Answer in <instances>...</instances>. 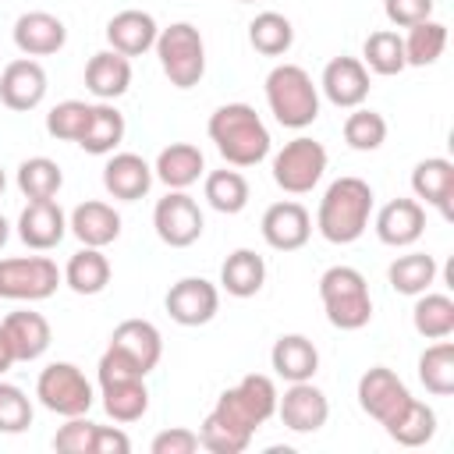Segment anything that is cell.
I'll return each instance as SVG.
<instances>
[{
	"label": "cell",
	"mask_w": 454,
	"mask_h": 454,
	"mask_svg": "<svg viewBox=\"0 0 454 454\" xmlns=\"http://www.w3.org/2000/svg\"><path fill=\"white\" fill-rule=\"evenodd\" d=\"M277 397H280V394H277V387H273L270 376L248 372V376H241L234 387H227V390L216 397L213 415H216L220 422H227V426H234V429L255 436V429L277 415Z\"/></svg>",
	"instance_id": "cell-5"
},
{
	"label": "cell",
	"mask_w": 454,
	"mask_h": 454,
	"mask_svg": "<svg viewBox=\"0 0 454 454\" xmlns=\"http://www.w3.org/2000/svg\"><path fill=\"white\" fill-rule=\"evenodd\" d=\"M270 365L280 380L287 383H301V380H312L316 369H319V351L316 344L305 337V333H284L273 340V351H270Z\"/></svg>",
	"instance_id": "cell-28"
},
{
	"label": "cell",
	"mask_w": 454,
	"mask_h": 454,
	"mask_svg": "<svg viewBox=\"0 0 454 454\" xmlns=\"http://www.w3.org/2000/svg\"><path fill=\"white\" fill-rule=\"evenodd\" d=\"M266 106L280 128L301 131L319 117V89L298 64H277L266 74Z\"/></svg>",
	"instance_id": "cell-3"
},
{
	"label": "cell",
	"mask_w": 454,
	"mask_h": 454,
	"mask_svg": "<svg viewBox=\"0 0 454 454\" xmlns=\"http://www.w3.org/2000/svg\"><path fill=\"white\" fill-rule=\"evenodd\" d=\"M64 284L74 294H99V291H106V284H110V259L103 255V248L82 245L67 259V266H64Z\"/></svg>",
	"instance_id": "cell-32"
},
{
	"label": "cell",
	"mask_w": 454,
	"mask_h": 454,
	"mask_svg": "<svg viewBox=\"0 0 454 454\" xmlns=\"http://www.w3.org/2000/svg\"><path fill=\"white\" fill-rule=\"evenodd\" d=\"M110 348L124 351L145 376L160 365V355H163V337L160 330L149 323V319H124L114 326L110 333Z\"/></svg>",
	"instance_id": "cell-26"
},
{
	"label": "cell",
	"mask_w": 454,
	"mask_h": 454,
	"mask_svg": "<svg viewBox=\"0 0 454 454\" xmlns=\"http://www.w3.org/2000/svg\"><path fill=\"white\" fill-rule=\"evenodd\" d=\"M411 192L426 206H436L443 220H454V163L447 156H429L411 170Z\"/></svg>",
	"instance_id": "cell-20"
},
{
	"label": "cell",
	"mask_w": 454,
	"mask_h": 454,
	"mask_svg": "<svg viewBox=\"0 0 454 454\" xmlns=\"http://www.w3.org/2000/svg\"><path fill=\"white\" fill-rule=\"evenodd\" d=\"M64 184V170L57 167V160L50 156H28L21 160L18 167V188L28 202H39V199H53Z\"/></svg>",
	"instance_id": "cell-41"
},
{
	"label": "cell",
	"mask_w": 454,
	"mask_h": 454,
	"mask_svg": "<svg viewBox=\"0 0 454 454\" xmlns=\"http://www.w3.org/2000/svg\"><path fill=\"white\" fill-rule=\"evenodd\" d=\"M46 99V71L32 57H18L0 71V103L14 114H28Z\"/></svg>",
	"instance_id": "cell-15"
},
{
	"label": "cell",
	"mask_w": 454,
	"mask_h": 454,
	"mask_svg": "<svg viewBox=\"0 0 454 454\" xmlns=\"http://www.w3.org/2000/svg\"><path fill=\"white\" fill-rule=\"evenodd\" d=\"M419 383L433 394V397H450L454 394V344L433 340L422 355H419Z\"/></svg>",
	"instance_id": "cell-36"
},
{
	"label": "cell",
	"mask_w": 454,
	"mask_h": 454,
	"mask_svg": "<svg viewBox=\"0 0 454 454\" xmlns=\"http://www.w3.org/2000/svg\"><path fill=\"white\" fill-rule=\"evenodd\" d=\"M64 273L50 255H11L0 259V298L7 301H43L57 294Z\"/></svg>",
	"instance_id": "cell-8"
},
{
	"label": "cell",
	"mask_w": 454,
	"mask_h": 454,
	"mask_svg": "<svg viewBox=\"0 0 454 454\" xmlns=\"http://www.w3.org/2000/svg\"><path fill=\"white\" fill-rule=\"evenodd\" d=\"M103 411L114 422H138L149 411V390H145V376L135 380H117V383H103Z\"/></svg>",
	"instance_id": "cell-33"
},
{
	"label": "cell",
	"mask_w": 454,
	"mask_h": 454,
	"mask_svg": "<svg viewBox=\"0 0 454 454\" xmlns=\"http://www.w3.org/2000/svg\"><path fill=\"white\" fill-rule=\"evenodd\" d=\"M401 39H404V60H408V67H429V64H436L443 57L447 25L426 18V21L411 25L408 35H401Z\"/></svg>",
	"instance_id": "cell-40"
},
{
	"label": "cell",
	"mask_w": 454,
	"mask_h": 454,
	"mask_svg": "<svg viewBox=\"0 0 454 454\" xmlns=\"http://www.w3.org/2000/svg\"><path fill=\"white\" fill-rule=\"evenodd\" d=\"M383 429L397 447H426L436 436V411L426 401L408 397L404 408L383 422Z\"/></svg>",
	"instance_id": "cell-31"
},
{
	"label": "cell",
	"mask_w": 454,
	"mask_h": 454,
	"mask_svg": "<svg viewBox=\"0 0 454 454\" xmlns=\"http://www.w3.org/2000/svg\"><path fill=\"white\" fill-rule=\"evenodd\" d=\"M64 43H67V28L50 11H25L14 21V46L25 57H50L64 50Z\"/></svg>",
	"instance_id": "cell-22"
},
{
	"label": "cell",
	"mask_w": 454,
	"mask_h": 454,
	"mask_svg": "<svg viewBox=\"0 0 454 454\" xmlns=\"http://www.w3.org/2000/svg\"><path fill=\"white\" fill-rule=\"evenodd\" d=\"M156 35H160V25L149 11H138V7H128V11H117L110 21H106V43L110 50L124 53L128 60L131 57H142L156 46Z\"/></svg>",
	"instance_id": "cell-18"
},
{
	"label": "cell",
	"mask_w": 454,
	"mask_h": 454,
	"mask_svg": "<svg viewBox=\"0 0 454 454\" xmlns=\"http://www.w3.org/2000/svg\"><path fill=\"white\" fill-rule=\"evenodd\" d=\"M319 89H323V96H326L333 106L355 110V106H362L365 96H369V67H365L358 57H333V60L323 67Z\"/></svg>",
	"instance_id": "cell-16"
},
{
	"label": "cell",
	"mask_w": 454,
	"mask_h": 454,
	"mask_svg": "<svg viewBox=\"0 0 454 454\" xmlns=\"http://www.w3.org/2000/svg\"><path fill=\"white\" fill-rule=\"evenodd\" d=\"M259 231H262V241L273 252H298L312 238V216H309V209L301 202L284 199V202L266 206Z\"/></svg>",
	"instance_id": "cell-12"
},
{
	"label": "cell",
	"mask_w": 454,
	"mask_h": 454,
	"mask_svg": "<svg viewBox=\"0 0 454 454\" xmlns=\"http://www.w3.org/2000/svg\"><path fill=\"white\" fill-rule=\"evenodd\" d=\"M11 365H14V351H11V344H7V333H4V326H0V376H4Z\"/></svg>",
	"instance_id": "cell-50"
},
{
	"label": "cell",
	"mask_w": 454,
	"mask_h": 454,
	"mask_svg": "<svg viewBox=\"0 0 454 454\" xmlns=\"http://www.w3.org/2000/svg\"><path fill=\"white\" fill-rule=\"evenodd\" d=\"M103 188L121 202H138L153 188V167L138 153H114L103 167Z\"/></svg>",
	"instance_id": "cell-24"
},
{
	"label": "cell",
	"mask_w": 454,
	"mask_h": 454,
	"mask_svg": "<svg viewBox=\"0 0 454 454\" xmlns=\"http://www.w3.org/2000/svg\"><path fill=\"white\" fill-rule=\"evenodd\" d=\"M433 4L436 0H383V14L390 25L397 28H411L426 18H433Z\"/></svg>",
	"instance_id": "cell-47"
},
{
	"label": "cell",
	"mask_w": 454,
	"mask_h": 454,
	"mask_svg": "<svg viewBox=\"0 0 454 454\" xmlns=\"http://www.w3.org/2000/svg\"><path fill=\"white\" fill-rule=\"evenodd\" d=\"M156 57L174 89H192L206 74V43L192 21H174L156 35Z\"/></svg>",
	"instance_id": "cell-6"
},
{
	"label": "cell",
	"mask_w": 454,
	"mask_h": 454,
	"mask_svg": "<svg viewBox=\"0 0 454 454\" xmlns=\"http://www.w3.org/2000/svg\"><path fill=\"white\" fill-rule=\"evenodd\" d=\"M202 192H206V202H209L216 213H223V216L241 213V209L248 206V195H252L245 174H241V170H227V167H223V170H209Z\"/></svg>",
	"instance_id": "cell-37"
},
{
	"label": "cell",
	"mask_w": 454,
	"mask_h": 454,
	"mask_svg": "<svg viewBox=\"0 0 454 454\" xmlns=\"http://www.w3.org/2000/svg\"><path fill=\"white\" fill-rule=\"evenodd\" d=\"M202 174H206V156L192 142H170L167 149H160L153 163V177H160L170 192H188Z\"/></svg>",
	"instance_id": "cell-25"
},
{
	"label": "cell",
	"mask_w": 454,
	"mask_h": 454,
	"mask_svg": "<svg viewBox=\"0 0 454 454\" xmlns=\"http://www.w3.org/2000/svg\"><path fill=\"white\" fill-rule=\"evenodd\" d=\"M131 85V60L117 50H99L89 57L85 64V89L103 99V103H114L117 96H124Z\"/></svg>",
	"instance_id": "cell-27"
},
{
	"label": "cell",
	"mask_w": 454,
	"mask_h": 454,
	"mask_svg": "<svg viewBox=\"0 0 454 454\" xmlns=\"http://www.w3.org/2000/svg\"><path fill=\"white\" fill-rule=\"evenodd\" d=\"M67 231L89 245V248H106L110 241L121 238V213L110 206V202H99V199H85L71 209L67 216Z\"/></svg>",
	"instance_id": "cell-21"
},
{
	"label": "cell",
	"mask_w": 454,
	"mask_h": 454,
	"mask_svg": "<svg viewBox=\"0 0 454 454\" xmlns=\"http://www.w3.org/2000/svg\"><path fill=\"white\" fill-rule=\"evenodd\" d=\"M266 284V262L252 248H234L220 266V287L231 298H255Z\"/></svg>",
	"instance_id": "cell-30"
},
{
	"label": "cell",
	"mask_w": 454,
	"mask_h": 454,
	"mask_svg": "<svg viewBox=\"0 0 454 454\" xmlns=\"http://www.w3.org/2000/svg\"><path fill=\"white\" fill-rule=\"evenodd\" d=\"M32 401L21 387L0 380V433H25L32 426Z\"/></svg>",
	"instance_id": "cell-45"
},
{
	"label": "cell",
	"mask_w": 454,
	"mask_h": 454,
	"mask_svg": "<svg viewBox=\"0 0 454 454\" xmlns=\"http://www.w3.org/2000/svg\"><path fill=\"white\" fill-rule=\"evenodd\" d=\"M362 64L376 74H401L408 67L404 60V39L394 32V28H380V32H369L365 43H362Z\"/></svg>",
	"instance_id": "cell-39"
},
{
	"label": "cell",
	"mask_w": 454,
	"mask_h": 454,
	"mask_svg": "<svg viewBox=\"0 0 454 454\" xmlns=\"http://www.w3.org/2000/svg\"><path fill=\"white\" fill-rule=\"evenodd\" d=\"M199 443H202L206 450H213V454H241V450H248L252 436L241 433V429H234V426H227V422H220V419L209 411V415L202 419V426H199Z\"/></svg>",
	"instance_id": "cell-44"
},
{
	"label": "cell",
	"mask_w": 454,
	"mask_h": 454,
	"mask_svg": "<svg viewBox=\"0 0 454 454\" xmlns=\"http://www.w3.org/2000/svg\"><path fill=\"white\" fill-rule=\"evenodd\" d=\"M7 238H11V223H7L4 216H0V248L7 245Z\"/></svg>",
	"instance_id": "cell-51"
},
{
	"label": "cell",
	"mask_w": 454,
	"mask_h": 454,
	"mask_svg": "<svg viewBox=\"0 0 454 454\" xmlns=\"http://www.w3.org/2000/svg\"><path fill=\"white\" fill-rule=\"evenodd\" d=\"M376 238L390 248H408L426 234V206L419 199H390L376 213Z\"/></svg>",
	"instance_id": "cell-17"
},
{
	"label": "cell",
	"mask_w": 454,
	"mask_h": 454,
	"mask_svg": "<svg viewBox=\"0 0 454 454\" xmlns=\"http://www.w3.org/2000/svg\"><path fill=\"white\" fill-rule=\"evenodd\" d=\"M319 301L337 330H362L372 319V298L369 284L355 266H330L319 277Z\"/></svg>",
	"instance_id": "cell-4"
},
{
	"label": "cell",
	"mask_w": 454,
	"mask_h": 454,
	"mask_svg": "<svg viewBox=\"0 0 454 454\" xmlns=\"http://www.w3.org/2000/svg\"><path fill=\"white\" fill-rule=\"evenodd\" d=\"M277 415L291 433H319L330 419V401L312 380H301L277 397Z\"/></svg>",
	"instance_id": "cell-14"
},
{
	"label": "cell",
	"mask_w": 454,
	"mask_h": 454,
	"mask_svg": "<svg viewBox=\"0 0 454 454\" xmlns=\"http://www.w3.org/2000/svg\"><path fill=\"white\" fill-rule=\"evenodd\" d=\"M131 450V440L124 429L117 426H96V436H92V454H128Z\"/></svg>",
	"instance_id": "cell-49"
},
{
	"label": "cell",
	"mask_w": 454,
	"mask_h": 454,
	"mask_svg": "<svg viewBox=\"0 0 454 454\" xmlns=\"http://www.w3.org/2000/svg\"><path fill=\"white\" fill-rule=\"evenodd\" d=\"M92 436H96V422H89L85 415H71L53 433V450H60V454H92Z\"/></svg>",
	"instance_id": "cell-46"
},
{
	"label": "cell",
	"mask_w": 454,
	"mask_h": 454,
	"mask_svg": "<svg viewBox=\"0 0 454 454\" xmlns=\"http://www.w3.org/2000/svg\"><path fill=\"white\" fill-rule=\"evenodd\" d=\"M248 43L262 57H284L294 43V25L280 11H262L248 21Z\"/></svg>",
	"instance_id": "cell-38"
},
{
	"label": "cell",
	"mask_w": 454,
	"mask_h": 454,
	"mask_svg": "<svg viewBox=\"0 0 454 454\" xmlns=\"http://www.w3.org/2000/svg\"><path fill=\"white\" fill-rule=\"evenodd\" d=\"M153 227H156V238L170 248H188L202 238V209L199 202L188 195V192H167L156 209H153Z\"/></svg>",
	"instance_id": "cell-10"
},
{
	"label": "cell",
	"mask_w": 454,
	"mask_h": 454,
	"mask_svg": "<svg viewBox=\"0 0 454 454\" xmlns=\"http://www.w3.org/2000/svg\"><path fill=\"white\" fill-rule=\"evenodd\" d=\"M209 142L231 167H255L270 156V128L248 103H223L209 114Z\"/></svg>",
	"instance_id": "cell-1"
},
{
	"label": "cell",
	"mask_w": 454,
	"mask_h": 454,
	"mask_svg": "<svg viewBox=\"0 0 454 454\" xmlns=\"http://www.w3.org/2000/svg\"><path fill=\"white\" fill-rule=\"evenodd\" d=\"M4 333H7V344L14 351V362H35L46 355L50 340H53V330L46 323L43 312H32V309H18V312H7L4 316Z\"/></svg>",
	"instance_id": "cell-23"
},
{
	"label": "cell",
	"mask_w": 454,
	"mask_h": 454,
	"mask_svg": "<svg viewBox=\"0 0 454 454\" xmlns=\"http://www.w3.org/2000/svg\"><path fill=\"white\" fill-rule=\"evenodd\" d=\"M163 309L177 326H206L220 312V287L206 277H181L170 284Z\"/></svg>",
	"instance_id": "cell-11"
},
{
	"label": "cell",
	"mask_w": 454,
	"mask_h": 454,
	"mask_svg": "<svg viewBox=\"0 0 454 454\" xmlns=\"http://www.w3.org/2000/svg\"><path fill=\"white\" fill-rule=\"evenodd\" d=\"M89 110H92V103L64 99V103H57V106L46 114V131H50L57 142H78V135L85 131Z\"/></svg>",
	"instance_id": "cell-43"
},
{
	"label": "cell",
	"mask_w": 454,
	"mask_h": 454,
	"mask_svg": "<svg viewBox=\"0 0 454 454\" xmlns=\"http://www.w3.org/2000/svg\"><path fill=\"white\" fill-rule=\"evenodd\" d=\"M344 142L355 153H376L387 142V117L369 106H355L344 121Z\"/></svg>",
	"instance_id": "cell-42"
},
{
	"label": "cell",
	"mask_w": 454,
	"mask_h": 454,
	"mask_svg": "<svg viewBox=\"0 0 454 454\" xmlns=\"http://www.w3.org/2000/svg\"><path fill=\"white\" fill-rule=\"evenodd\" d=\"M4 188H7V177H4V170H0V195H4Z\"/></svg>",
	"instance_id": "cell-52"
},
{
	"label": "cell",
	"mask_w": 454,
	"mask_h": 454,
	"mask_svg": "<svg viewBox=\"0 0 454 454\" xmlns=\"http://www.w3.org/2000/svg\"><path fill=\"white\" fill-rule=\"evenodd\" d=\"M408 397H411V390H408L404 380H401L394 369H387V365H372V369H365L362 380H358V408H362L369 419H376L380 426H383L387 419H394V415L404 408Z\"/></svg>",
	"instance_id": "cell-13"
},
{
	"label": "cell",
	"mask_w": 454,
	"mask_h": 454,
	"mask_svg": "<svg viewBox=\"0 0 454 454\" xmlns=\"http://www.w3.org/2000/svg\"><path fill=\"white\" fill-rule=\"evenodd\" d=\"M35 397L46 411L53 415H89L96 394H92V383L85 380V372L74 365V362H50L39 380H35Z\"/></svg>",
	"instance_id": "cell-7"
},
{
	"label": "cell",
	"mask_w": 454,
	"mask_h": 454,
	"mask_svg": "<svg viewBox=\"0 0 454 454\" xmlns=\"http://www.w3.org/2000/svg\"><path fill=\"white\" fill-rule=\"evenodd\" d=\"M121 142H124V114L114 103H103V99L92 103L89 121H85V131L78 135V145L89 156H110Z\"/></svg>",
	"instance_id": "cell-29"
},
{
	"label": "cell",
	"mask_w": 454,
	"mask_h": 454,
	"mask_svg": "<svg viewBox=\"0 0 454 454\" xmlns=\"http://www.w3.org/2000/svg\"><path fill=\"white\" fill-rule=\"evenodd\" d=\"M415 309H411V323L415 333L426 340H443L454 333V298L450 294H436V291H422L415 294Z\"/></svg>",
	"instance_id": "cell-35"
},
{
	"label": "cell",
	"mask_w": 454,
	"mask_h": 454,
	"mask_svg": "<svg viewBox=\"0 0 454 454\" xmlns=\"http://www.w3.org/2000/svg\"><path fill=\"white\" fill-rule=\"evenodd\" d=\"M436 273H440V266H436V259L426 255V252L397 255V259L387 266L390 287H394L397 294H411V298L422 294V291H429V287L436 284Z\"/></svg>",
	"instance_id": "cell-34"
},
{
	"label": "cell",
	"mask_w": 454,
	"mask_h": 454,
	"mask_svg": "<svg viewBox=\"0 0 454 454\" xmlns=\"http://www.w3.org/2000/svg\"><path fill=\"white\" fill-rule=\"evenodd\" d=\"M238 4H255V0H238Z\"/></svg>",
	"instance_id": "cell-53"
},
{
	"label": "cell",
	"mask_w": 454,
	"mask_h": 454,
	"mask_svg": "<svg viewBox=\"0 0 454 454\" xmlns=\"http://www.w3.org/2000/svg\"><path fill=\"white\" fill-rule=\"evenodd\" d=\"M64 234H67V216L53 199L28 202L21 209V216H18V238L35 252L57 248L64 241Z\"/></svg>",
	"instance_id": "cell-19"
},
{
	"label": "cell",
	"mask_w": 454,
	"mask_h": 454,
	"mask_svg": "<svg viewBox=\"0 0 454 454\" xmlns=\"http://www.w3.org/2000/svg\"><path fill=\"white\" fill-rule=\"evenodd\" d=\"M372 188L369 181L348 174V177H337L323 199H319V209H316V231L330 241V245H351L365 234L369 220H372Z\"/></svg>",
	"instance_id": "cell-2"
},
{
	"label": "cell",
	"mask_w": 454,
	"mask_h": 454,
	"mask_svg": "<svg viewBox=\"0 0 454 454\" xmlns=\"http://www.w3.org/2000/svg\"><path fill=\"white\" fill-rule=\"evenodd\" d=\"M323 174H326V149H323V142H316L309 135L284 142V149L273 156V181L287 195L312 192L323 181Z\"/></svg>",
	"instance_id": "cell-9"
},
{
	"label": "cell",
	"mask_w": 454,
	"mask_h": 454,
	"mask_svg": "<svg viewBox=\"0 0 454 454\" xmlns=\"http://www.w3.org/2000/svg\"><path fill=\"white\" fill-rule=\"evenodd\" d=\"M202 443H199V433L188 429V426H174V429H163L153 436L149 450L153 454H195Z\"/></svg>",
	"instance_id": "cell-48"
}]
</instances>
